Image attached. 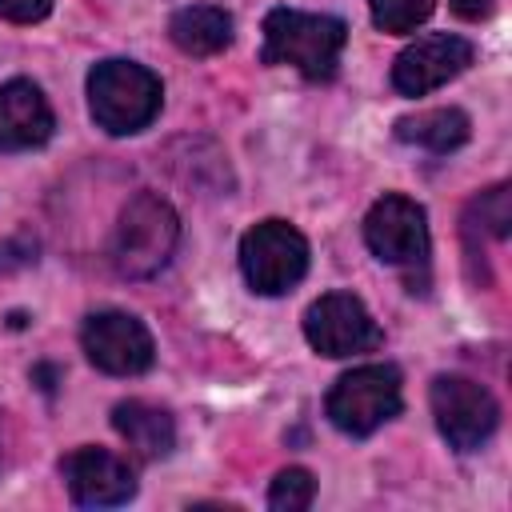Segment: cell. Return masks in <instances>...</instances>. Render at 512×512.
I'll list each match as a JSON object with an SVG mask.
<instances>
[{
  "label": "cell",
  "instance_id": "cell-1",
  "mask_svg": "<svg viewBox=\"0 0 512 512\" xmlns=\"http://www.w3.org/2000/svg\"><path fill=\"white\" fill-rule=\"evenodd\" d=\"M348 40V24L324 12L272 8L264 16V64H288L304 80H332L340 52Z\"/></svg>",
  "mask_w": 512,
  "mask_h": 512
},
{
  "label": "cell",
  "instance_id": "cell-2",
  "mask_svg": "<svg viewBox=\"0 0 512 512\" xmlns=\"http://www.w3.org/2000/svg\"><path fill=\"white\" fill-rule=\"evenodd\" d=\"M164 104L160 76L136 60H100L88 72V112L112 136H132L156 120Z\"/></svg>",
  "mask_w": 512,
  "mask_h": 512
},
{
  "label": "cell",
  "instance_id": "cell-3",
  "mask_svg": "<svg viewBox=\"0 0 512 512\" xmlns=\"http://www.w3.org/2000/svg\"><path fill=\"white\" fill-rule=\"evenodd\" d=\"M176 244H180V216L172 212V204L156 192H136L116 220L108 256L120 276L144 280L172 260Z\"/></svg>",
  "mask_w": 512,
  "mask_h": 512
},
{
  "label": "cell",
  "instance_id": "cell-4",
  "mask_svg": "<svg viewBox=\"0 0 512 512\" xmlns=\"http://www.w3.org/2000/svg\"><path fill=\"white\" fill-rule=\"evenodd\" d=\"M400 404V372L392 364H360L328 388L324 412L344 436H372L400 412Z\"/></svg>",
  "mask_w": 512,
  "mask_h": 512
},
{
  "label": "cell",
  "instance_id": "cell-5",
  "mask_svg": "<svg viewBox=\"0 0 512 512\" xmlns=\"http://www.w3.org/2000/svg\"><path fill=\"white\" fill-rule=\"evenodd\" d=\"M240 272L252 292L284 296L308 272V240L288 220H260L240 236Z\"/></svg>",
  "mask_w": 512,
  "mask_h": 512
},
{
  "label": "cell",
  "instance_id": "cell-6",
  "mask_svg": "<svg viewBox=\"0 0 512 512\" xmlns=\"http://www.w3.org/2000/svg\"><path fill=\"white\" fill-rule=\"evenodd\" d=\"M304 340L320 356L344 360V356L376 352L384 344V332H380V324L372 320V312L364 308L360 296H352V292H324L304 312Z\"/></svg>",
  "mask_w": 512,
  "mask_h": 512
},
{
  "label": "cell",
  "instance_id": "cell-7",
  "mask_svg": "<svg viewBox=\"0 0 512 512\" xmlns=\"http://www.w3.org/2000/svg\"><path fill=\"white\" fill-rule=\"evenodd\" d=\"M428 404L440 436L456 452H476L500 424V408L492 392L468 376H436L428 388Z\"/></svg>",
  "mask_w": 512,
  "mask_h": 512
},
{
  "label": "cell",
  "instance_id": "cell-8",
  "mask_svg": "<svg viewBox=\"0 0 512 512\" xmlns=\"http://www.w3.org/2000/svg\"><path fill=\"white\" fill-rule=\"evenodd\" d=\"M364 244L376 260L416 268L428 260V216L412 196L384 192L364 216Z\"/></svg>",
  "mask_w": 512,
  "mask_h": 512
},
{
  "label": "cell",
  "instance_id": "cell-9",
  "mask_svg": "<svg viewBox=\"0 0 512 512\" xmlns=\"http://www.w3.org/2000/svg\"><path fill=\"white\" fill-rule=\"evenodd\" d=\"M80 344L88 360L108 376H140L156 360L152 332L132 312H116V308L92 312L80 328Z\"/></svg>",
  "mask_w": 512,
  "mask_h": 512
},
{
  "label": "cell",
  "instance_id": "cell-10",
  "mask_svg": "<svg viewBox=\"0 0 512 512\" xmlns=\"http://www.w3.org/2000/svg\"><path fill=\"white\" fill-rule=\"evenodd\" d=\"M476 48L472 40L464 36H452V32H432V36H420L412 40L396 64H392V84L400 96H428L436 92L440 84L456 80L468 64H472Z\"/></svg>",
  "mask_w": 512,
  "mask_h": 512
},
{
  "label": "cell",
  "instance_id": "cell-11",
  "mask_svg": "<svg viewBox=\"0 0 512 512\" xmlns=\"http://www.w3.org/2000/svg\"><path fill=\"white\" fill-rule=\"evenodd\" d=\"M60 476L68 496L80 508H116L136 496V476L128 460L108 448H76L60 460Z\"/></svg>",
  "mask_w": 512,
  "mask_h": 512
},
{
  "label": "cell",
  "instance_id": "cell-12",
  "mask_svg": "<svg viewBox=\"0 0 512 512\" xmlns=\"http://www.w3.org/2000/svg\"><path fill=\"white\" fill-rule=\"evenodd\" d=\"M56 128L48 96L32 80L0 84V152H28L40 148Z\"/></svg>",
  "mask_w": 512,
  "mask_h": 512
},
{
  "label": "cell",
  "instance_id": "cell-13",
  "mask_svg": "<svg viewBox=\"0 0 512 512\" xmlns=\"http://www.w3.org/2000/svg\"><path fill=\"white\" fill-rule=\"evenodd\" d=\"M112 428L132 448L136 460H164L176 448V420L168 408L148 400H120L112 408Z\"/></svg>",
  "mask_w": 512,
  "mask_h": 512
},
{
  "label": "cell",
  "instance_id": "cell-14",
  "mask_svg": "<svg viewBox=\"0 0 512 512\" xmlns=\"http://www.w3.org/2000/svg\"><path fill=\"white\" fill-rule=\"evenodd\" d=\"M168 36L188 56H216L232 44V16L216 4H188V8L172 12Z\"/></svg>",
  "mask_w": 512,
  "mask_h": 512
},
{
  "label": "cell",
  "instance_id": "cell-15",
  "mask_svg": "<svg viewBox=\"0 0 512 512\" xmlns=\"http://www.w3.org/2000/svg\"><path fill=\"white\" fill-rule=\"evenodd\" d=\"M468 132H472V120L460 108H424V112L396 120V140L424 148V152H436V156L456 152L468 140Z\"/></svg>",
  "mask_w": 512,
  "mask_h": 512
},
{
  "label": "cell",
  "instance_id": "cell-16",
  "mask_svg": "<svg viewBox=\"0 0 512 512\" xmlns=\"http://www.w3.org/2000/svg\"><path fill=\"white\" fill-rule=\"evenodd\" d=\"M368 8H372V24L380 32L400 36V32H416L432 16L436 0H368Z\"/></svg>",
  "mask_w": 512,
  "mask_h": 512
},
{
  "label": "cell",
  "instance_id": "cell-17",
  "mask_svg": "<svg viewBox=\"0 0 512 512\" xmlns=\"http://www.w3.org/2000/svg\"><path fill=\"white\" fill-rule=\"evenodd\" d=\"M316 496V480L308 468H284L272 488H268V508L272 512H304Z\"/></svg>",
  "mask_w": 512,
  "mask_h": 512
},
{
  "label": "cell",
  "instance_id": "cell-18",
  "mask_svg": "<svg viewBox=\"0 0 512 512\" xmlns=\"http://www.w3.org/2000/svg\"><path fill=\"white\" fill-rule=\"evenodd\" d=\"M52 12V0H0V20L12 24H36Z\"/></svg>",
  "mask_w": 512,
  "mask_h": 512
},
{
  "label": "cell",
  "instance_id": "cell-19",
  "mask_svg": "<svg viewBox=\"0 0 512 512\" xmlns=\"http://www.w3.org/2000/svg\"><path fill=\"white\" fill-rule=\"evenodd\" d=\"M448 8L460 16V20H484L492 12V0H448Z\"/></svg>",
  "mask_w": 512,
  "mask_h": 512
}]
</instances>
